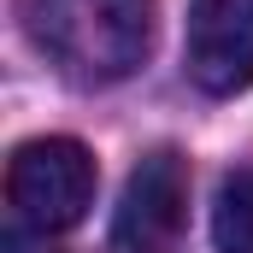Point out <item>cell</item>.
I'll return each instance as SVG.
<instances>
[{"label":"cell","instance_id":"obj_1","mask_svg":"<svg viewBox=\"0 0 253 253\" xmlns=\"http://www.w3.org/2000/svg\"><path fill=\"white\" fill-rule=\"evenodd\" d=\"M24 30L65 83H124L153 47V0H24Z\"/></svg>","mask_w":253,"mask_h":253},{"label":"cell","instance_id":"obj_2","mask_svg":"<svg viewBox=\"0 0 253 253\" xmlns=\"http://www.w3.org/2000/svg\"><path fill=\"white\" fill-rule=\"evenodd\" d=\"M94 153L71 135H42L24 141L6 165V200L18 212V224L59 236L71 224H83V212L94 206Z\"/></svg>","mask_w":253,"mask_h":253},{"label":"cell","instance_id":"obj_3","mask_svg":"<svg viewBox=\"0 0 253 253\" xmlns=\"http://www.w3.org/2000/svg\"><path fill=\"white\" fill-rule=\"evenodd\" d=\"M189 218V165L183 153L159 147L147 153L124 183L118 218H112V248L118 253H171Z\"/></svg>","mask_w":253,"mask_h":253},{"label":"cell","instance_id":"obj_4","mask_svg":"<svg viewBox=\"0 0 253 253\" xmlns=\"http://www.w3.org/2000/svg\"><path fill=\"white\" fill-rule=\"evenodd\" d=\"M183 59L200 94H242L253 83V0H194Z\"/></svg>","mask_w":253,"mask_h":253},{"label":"cell","instance_id":"obj_5","mask_svg":"<svg viewBox=\"0 0 253 253\" xmlns=\"http://www.w3.org/2000/svg\"><path fill=\"white\" fill-rule=\"evenodd\" d=\"M212 242L218 253H253V165L230 171L212 206Z\"/></svg>","mask_w":253,"mask_h":253}]
</instances>
